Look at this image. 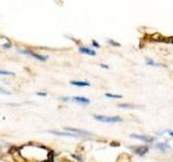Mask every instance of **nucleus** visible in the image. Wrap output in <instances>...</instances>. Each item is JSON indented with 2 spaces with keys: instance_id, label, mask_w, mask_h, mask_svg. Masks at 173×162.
<instances>
[{
  "instance_id": "0eeeda50",
  "label": "nucleus",
  "mask_w": 173,
  "mask_h": 162,
  "mask_svg": "<svg viewBox=\"0 0 173 162\" xmlns=\"http://www.w3.org/2000/svg\"><path fill=\"white\" fill-rule=\"evenodd\" d=\"M75 100V102H77V103H82V104H89L90 103V100L89 99H87V97H81V96H75L74 99H73Z\"/></svg>"
},
{
  "instance_id": "f257e3e1",
  "label": "nucleus",
  "mask_w": 173,
  "mask_h": 162,
  "mask_svg": "<svg viewBox=\"0 0 173 162\" xmlns=\"http://www.w3.org/2000/svg\"><path fill=\"white\" fill-rule=\"evenodd\" d=\"M94 119L101 122H107V123H115V122H121L122 119L120 117H107V116H94Z\"/></svg>"
},
{
  "instance_id": "ddd939ff",
  "label": "nucleus",
  "mask_w": 173,
  "mask_h": 162,
  "mask_svg": "<svg viewBox=\"0 0 173 162\" xmlns=\"http://www.w3.org/2000/svg\"><path fill=\"white\" fill-rule=\"evenodd\" d=\"M119 107H126V108H135L136 106H134V105H129V104H120V105H119Z\"/></svg>"
},
{
  "instance_id": "7ed1b4c3",
  "label": "nucleus",
  "mask_w": 173,
  "mask_h": 162,
  "mask_svg": "<svg viewBox=\"0 0 173 162\" xmlns=\"http://www.w3.org/2000/svg\"><path fill=\"white\" fill-rule=\"evenodd\" d=\"M19 52L23 53V54H28V55L34 56L35 58H37V60H40V61H47L48 60V56H46V55H39V54L33 52V51H23V50H19Z\"/></svg>"
},
{
  "instance_id": "1a4fd4ad",
  "label": "nucleus",
  "mask_w": 173,
  "mask_h": 162,
  "mask_svg": "<svg viewBox=\"0 0 173 162\" xmlns=\"http://www.w3.org/2000/svg\"><path fill=\"white\" fill-rule=\"evenodd\" d=\"M50 133L57 134V135H62V136H70V137H78L80 135L78 134H72V133H62V132H57V131H50Z\"/></svg>"
},
{
  "instance_id": "9d476101",
  "label": "nucleus",
  "mask_w": 173,
  "mask_h": 162,
  "mask_svg": "<svg viewBox=\"0 0 173 162\" xmlns=\"http://www.w3.org/2000/svg\"><path fill=\"white\" fill-rule=\"evenodd\" d=\"M70 83H72L73 85H77V87H86V85H90V83L89 82H87V81H75V80H73V81H70Z\"/></svg>"
},
{
  "instance_id": "2eb2a0df",
  "label": "nucleus",
  "mask_w": 173,
  "mask_h": 162,
  "mask_svg": "<svg viewBox=\"0 0 173 162\" xmlns=\"http://www.w3.org/2000/svg\"><path fill=\"white\" fill-rule=\"evenodd\" d=\"M4 49H9V46H11V43H7V45H3L2 46Z\"/></svg>"
},
{
  "instance_id": "f03ea898",
  "label": "nucleus",
  "mask_w": 173,
  "mask_h": 162,
  "mask_svg": "<svg viewBox=\"0 0 173 162\" xmlns=\"http://www.w3.org/2000/svg\"><path fill=\"white\" fill-rule=\"evenodd\" d=\"M130 137L135 139H140V141L143 142H147V143H150V142H154V137L152 136H147V135H138V134H131Z\"/></svg>"
},
{
  "instance_id": "20e7f679",
  "label": "nucleus",
  "mask_w": 173,
  "mask_h": 162,
  "mask_svg": "<svg viewBox=\"0 0 173 162\" xmlns=\"http://www.w3.org/2000/svg\"><path fill=\"white\" fill-rule=\"evenodd\" d=\"M131 149H132L133 151H134L135 154H140V156H143V154H145L148 151V147L147 146H140V147H131Z\"/></svg>"
},
{
  "instance_id": "f3484780",
  "label": "nucleus",
  "mask_w": 173,
  "mask_h": 162,
  "mask_svg": "<svg viewBox=\"0 0 173 162\" xmlns=\"http://www.w3.org/2000/svg\"><path fill=\"white\" fill-rule=\"evenodd\" d=\"M109 42L113 43V45H115V46H119V43H116V42H114V41H111V40H109Z\"/></svg>"
},
{
  "instance_id": "aec40b11",
  "label": "nucleus",
  "mask_w": 173,
  "mask_h": 162,
  "mask_svg": "<svg viewBox=\"0 0 173 162\" xmlns=\"http://www.w3.org/2000/svg\"><path fill=\"white\" fill-rule=\"evenodd\" d=\"M0 90H1V89H0ZM1 91H2V90H1Z\"/></svg>"
},
{
  "instance_id": "4468645a",
  "label": "nucleus",
  "mask_w": 173,
  "mask_h": 162,
  "mask_svg": "<svg viewBox=\"0 0 173 162\" xmlns=\"http://www.w3.org/2000/svg\"><path fill=\"white\" fill-rule=\"evenodd\" d=\"M146 63H147L148 65H152V66H162V67L165 66V65H160V64H156V63L153 62V61H147Z\"/></svg>"
},
{
  "instance_id": "9b49d317",
  "label": "nucleus",
  "mask_w": 173,
  "mask_h": 162,
  "mask_svg": "<svg viewBox=\"0 0 173 162\" xmlns=\"http://www.w3.org/2000/svg\"><path fill=\"white\" fill-rule=\"evenodd\" d=\"M107 97H111V99H121V95H116V94H111V93H106Z\"/></svg>"
},
{
  "instance_id": "39448f33",
  "label": "nucleus",
  "mask_w": 173,
  "mask_h": 162,
  "mask_svg": "<svg viewBox=\"0 0 173 162\" xmlns=\"http://www.w3.org/2000/svg\"><path fill=\"white\" fill-rule=\"evenodd\" d=\"M65 130H67V131H73L75 132V133H78V135H88V136H90V135H92L91 132H88V131H84V130H78V129H73V127H65Z\"/></svg>"
},
{
  "instance_id": "6e6552de",
  "label": "nucleus",
  "mask_w": 173,
  "mask_h": 162,
  "mask_svg": "<svg viewBox=\"0 0 173 162\" xmlns=\"http://www.w3.org/2000/svg\"><path fill=\"white\" fill-rule=\"evenodd\" d=\"M79 51L81 53H84V54H89V55H95V51L94 50H91V49H88V48H80L79 49Z\"/></svg>"
},
{
  "instance_id": "a211bd4d",
  "label": "nucleus",
  "mask_w": 173,
  "mask_h": 162,
  "mask_svg": "<svg viewBox=\"0 0 173 162\" xmlns=\"http://www.w3.org/2000/svg\"><path fill=\"white\" fill-rule=\"evenodd\" d=\"M92 43H93V45H94V46H97V48H99V46H99V45H97V43L95 42V41H93V42H92Z\"/></svg>"
},
{
  "instance_id": "f8f14e48",
  "label": "nucleus",
  "mask_w": 173,
  "mask_h": 162,
  "mask_svg": "<svg viewBox=\"0 0 173 162\" xmlns=\"http://www.w3.org/2000/svg\"><path fill=\"white\" fill-rule=\"evenodd\" d=\"M0 75H8V76H14V73L6 72V70H0Z\"/></svg>"
},
{
  "instance_id": "6ab92c4d",
  "label": "nucleus",
  "mask_w": 173,
  "mask_h": 162,
  "mask_svg": "<svg viewBox=\"0 0 173 162\" xmlns=\"http://www.w3.org/2000/svg\"><path fill=\"white\" fill-rule=\"evenodd\" d=\"M169 133H170V135H171V136H173V132L172 131H169Z\"/></svg>"
},
{
  "instance_id": "423d86ee",
  "label": "nucleus",
  "mask_w": 173,
  "mask_h": 162,
  "mask_svg": "<svg viewBox=\"0 0 173 162\" xmlns=\"http://www.w3.org/2000/svg\"><path fill=\"white\" fill-rule=\"evenodd\" d=\"M155 148L159 149V150H161V151H165V150H168V149H170V145L167 143H158L155 145Z\"/></svg>"
},
{
  "instance_id": "dca6fc26",
  "label": "nucleus",
  "mask_w": 173,
  "mask_h": 162,
  "mask_svg": "<svg viewBox=\"0 0 173 162\" xmlns=\"http://www.w3.org/2000/svg\"><path fill=\"white\" fill-rule=\"evenodd\" d=\"M37 95H41V96H46L47 94H46V93H40V92H38Z\"/></svg>"
}]
</instances>
